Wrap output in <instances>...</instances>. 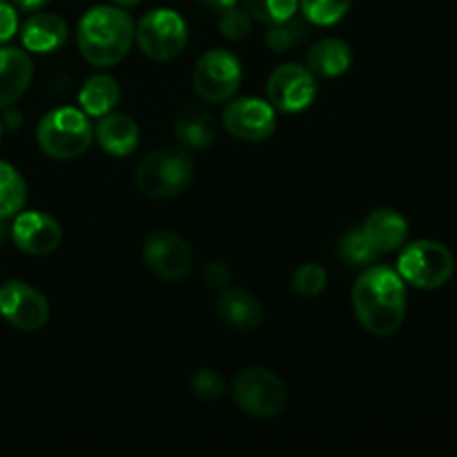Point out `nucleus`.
Instances as JSON below:
<instances>
[{
	"label": "nucleus",
	"mask_w": 457,
	"mask_h": 457,
	"mask_svg": "<svg viewBox=\"0 0 457 457\" xmlns=\"http://www.w3.org/2000/svg\"><path fill=\"white\" fill-rule=\"evenodd\" d=\"M353 311L366 333L391 337L406 320V286L400 272L388 266H369L351 293Z\"/></svg>",
	"instance_id": "obj_1"
},
{
	"label": "nucleus",
	"mask_w": 457,
	"mask_h": 457,
	"mask_svg": "<svg viewBox=\"0 0 457 457\" xmlns=\"http://www.w3.org/2000/svg\"><path fill=\"white\" fill-rule=\"evenodd\" d=\"M132 16L119 4H96L79 21L76 43L85 61L94 67H114L134 45Z\"/></svg>",
	"instance_id": "obj_2"
},
{
	"label": "nucleus",
	"mask_w": 457,
	"mask_h": 457,
	"mask_svg": "<svg viewBox=\"0 0 457 457\" xmlns=\"http://www.w3.org/2000/svg\"><path fill=\"white\" fill-rule=\"evenodd\" d=\"M36 141L49 159H79L92 145L94 125L79 107H56L40 119Z\"/></svg>",
	"instance_id": "obj_3"
},
{
	"label": "nucleus",
	"mask_w": 457,
	"mask_h": 457,
	"mask_svg": "<svg viewBox=\"0 0 457 457\" xmlns=\"http://www.w3.org/2000/svg\"><path fill=\"white\" fill-rule=\"evenodd\" d=\"M195 177V161L186 147H161L138 163L137 186L152 199H172L187 190Z\"/></svg>",
	"instance_id": "obj_4"
},
{
	"label": "nucleus",
	"mask_w": 457,
	"mask_h": 457,
	"mask_svg": "<svg viewBox=\"0 0 457 457\" xmlns=\"http://www.w3.org/2000/svg\"><path fill=\"white\" fill-rule=\"evenodd\" d=\"M455 270L453 254L440 241L420 239L406 245L397 262V272L404 284L420 290L442 288L451 281Z\"/></svg>",
	"instance_id": "obj_5"
},
{
	"label": "nucleus",
	"mask_w": 457,
	"mask_h": 457,
	"mask_svg": "<svg viewBox=\"0 0 457 457\" xmlns=\"http://www.w3.org/2000/svg\"><path fill=\"white\" fill-rule=\"evenodd\" d=\"M230 393L237 409L257 420L277 418L288 402V393L281 378L262 366L241 370L232 382Z\"/></svg>",
	"instance_id": "obj_6"
},
{
	"label": "nucleus",
	"mask_w": 457,
	"mask_h": 457,
	"mask_svg": "<svg viewBox=\"0 0 457 457\" xmlns=\"http://www.w3.org/2000/svg\"><path fill=\"white\" fill-rule=\"evenodd\" d=\"M134 40L152 61H172L186 49L187 25L181 13L174 9H152L138 21Z\"/></svg>",
	"instance_id": "obj_7"
},
{
	"label": "nucleus",
	"mask_w": 457,
	"mask_h": 457,
	"mask_svg": "<svg viewBox=\"0 0 457 457\" xmlns=\"http://www.w3.org/2000/svg\"><path fill=\"white\" fill-rule=\"evenodd\" d=\"M244 70L239 58L228 49H210L196 61L192 85L196 94L208 103L230 101L241 87Z\"/></svg>",
	"instance_id": "obj_8"
},
{
	"label": "nucleus",
	"mask_w": 457,
	"mask_h": 457,
	"mask_svg": "<svg viewBox=\"0 0 457 457\" xmlns=\"http://www.w3.org/2000/svg\"><path fill=\"white\" fill-rule=\"evenodd\" d=\"M270 105L284 114H299L308 110L317 96V80L308 67L284 62L270 74L266 85Z\"/></svg>",
	"instance_id": "obj_9"
},
{
	"label": "nucleus",
	"mask_w": 457,
	"mask_h": 457,
	"mask_svg": "<svg viewBox=\"0 0 457 457\" xmlns=\"http://www.w3.org/2000/svg\"><path fill=\"white\" fill-rule=\"evenodd\" d=\"M143 259L154 277L168 284H177L187 277L192 268V250L187 241L174 230H156L143 245Z\"/></svg>",
	"instance_id": "obj_10"
},
{
	"label": "nucleus",
	"mask_w": 457,
	"mask_h": 457,
	"mask_svg": "<svg viewBox=\"0 0 457 457\" xmlns=\"http://www.w3.org/2000/svg\"><path fill=\"white\" fill-rule=\"evenodd\" d=\"M223 128L239 141H266L277 128V110L270 101L259 96H241L226 105L221 114Z\"/></svg>",
	"instance_id": "obj_11"
},
{
	"label": "nucleus",
	"mask_w": 457,
	"mask_h": 457,
	"mask_svg": "<svg viewBox=\"0 0 457 457\" xmlns=\"http://www.w3.org/2000/svg\"><path fill=\"white\" fill-rule=\"evenodd\" d=\"M49 302L40 290L25 281H7L0 286V317L18 330H40L49 321Z\"/></svg>",
	"instance_id": "obj_12"
},
{
	"label": "nucleus",
	"mask_w": 457,
	"mask_h": 457,
	"mask_svg": "<svg viewBox=\"0 0 457 457\" xmlns=\"http://www.w3.org/2000/svg\"><path fill=\"white\" fill-rule=\"evenodd\" d=\"M9 235L21 253L45 257L61 245L62 228L52 214L38 212V210H27V212L21 210L13 219Z\"/></svg>",
	"instance_id": "obj_13"
},
{
	"label": "nucleus",
	"mask_w": 457,
	"mask_h": 457,
	"mask_svg": "<svg viewBox=\"0 0 457 457\" xmlns=\"http://www.w3.org/2000/svg\"><path fill=\"white\" fill-rule=\"evenodd\" d=\"M217 315L235 333H254L263 324V306L244 288L223 290L217 299Z\"/></svg>",
	"instance_id": "obj_14"
},
{
	"label": "nucleus",
	"mask_w": 457,
	"mask_h": 457,
	"mask_svg": "<svg viewBox=\"0 0 457 457\" xmlns=\"http://www.w3.org/2000/svg\"><path fill=\"white\" fill-rule=\"evenodd\" d=\"M34 62L18 47H0V110L12 107L29 87Z\"/></svg>",
	"instance_id": "obj_15"
},
{
	"label": "nucleus",
	"mask_w": 457,
	"mask_h": 457,
	"mask_svg": "<svg viewBox=\"0 0 457 457\" xmlns=\"http://www.w3.org/2000/svg\"><path fill=\"white\" fill-rule=\"evenodd\" d=\"M22 47L34 54H49L62 47L67 40V22L58 13L38 12L21 27Z\"/></svg>",
	"instance_id": "obj_16"
},
{
	"label": "nucleus",
	"mask_w": 457,
	"mask_h": 457,
	"mask_svg": "<svg viewBox=\"0 0 457 457\" xmlns=\"http://www.w3.org/2000/svg\"><path fill=\"white\" fill-rule=\"evenodd\" d=\"M98 145L112 156H129L141 143V129L128 114H105L94 128Z\"/></svg>",
	"instance_id": "obj_17"
},
{
	"label": "nucleus",
	"mask_w": 457,
	"mask_h": 457,
	"mask_svg": "<svg viewBox=\"0 0 457 457\" xmlns=\"http://www.w3.org/2000/svg\"><path fill=\"white\" fill-rule=\"evenodd\" d=\"M361 230L369 235L379 254L400 250L409 239V221L393 208L373 210L361 223Z\"/></svg>",
	"instance_id": "obj_18"
},
{
	"label": "nucleus",
	"mask_w": 457,
	"mask_h": 457,
	"mask_svg": "<svg viewBox=\"0 0 457 457\" xmlns=\"http://www.w3.org/2000/svg\"><path fill=\"white\" fill-rule=\"evenodd\" d=\"M174 134L186 150H205L217 138V120L205 107L187 105L174 120Z\"/></svg>",
	"instance_id": "obj_19"
},
{
	"label": "nucleus",
	"mask_w": 457,
	"mask_h": 457,
	"mask_svg": "<svg viewBox=\"0 0 457 457\" xmlns=\"http://www.w3.org/2000/svg\"><path fill=\"white\" fill-rule=\"evenodd\" d=\"M353 49L342 38H321L308 49L306 67L312 74H320L324 79H335L351 70Z\"/></svg>",
	"instance_id": "obj_20"
},
{
	"label": "nucleus",
	"mask_w": 457,
	"mask_h": 457,
	"mask_svg": "<svg viewBox=\"0 0 457 457\" xmlns=\"http://www.w3.org/2000/svg\"><path fill=\"white\" fill-rule=\"evenodd\" d=\"M119 83L107 74H96L92 79H87L79 92L80 110L87 116H94V119H101V116L110 114L116 107V103H119Z\"/></svg>",
	"instance_id": "obj_21"
},
{
	"label": "nucleus",
	"mask_w": 457,
	"mask_h": 457,
	"mask_svg": "<svg viewBox=\"0 0 457 457\" xmlns=\"http://www.w3.org/2000/svg\"><path fill=\"white\" fill-rule=\"evenodd\" d=\"M27 183L13 165L0 161V219H12L25 208Z\"/></svg>",
	"instance_id": "obj_22"
},
{
	"label": "nucleus",
	"mask_w": 457,
	"mask_h": 457,
	"mask_svg": "<svg viewBox=\"0 0 457 457\" xmlns=\"http://www.w3.org/2000/svg\"><path fill=\"white\" fill-rule=\"evenodd\" d=\"M339 257H342L346 266L369 268L379 257V250L375 248L369 235L360 228V230H351L342 237V241H339Z\"/></svg>",
	"instance_id": "obj_23"
},
{
	"label": "nucleus",
	"mask_w": 457,
	"mask_h": 457,
	"mask_svg": "<svg viewBox=\"0 0 457 457\" xmlns=\"http://www.w3.org/2000/svg\"><path fill=\"white\" fill-rule=\"evenodd\" d=\"M351 7L353 0H299L302 16L317 27L337 25Z\"/></svg>",
	"instance_id": "obj_24"
},
{
	"label": "nucleus",
	"mask_w": 457,
	"mask_h": 457,
	"mask_svg": "<svg viewBox=\"0 0 457 457\" xmlns=\"http://www.w3.org/2000/svg\"><path fill=\"white\" fill-rule=\"evenodd\" d=\"M306 36H308L306 22L293 16V18H288V21L268 25L266 43L272 52H288V49L297 47L299 43H303V40H306Z\"/></svg>",
	"instance_id": "obj_25"
},
{
	"label": "nucleus",
	"mask_w": 457,
	"mask_h": 457,
	"mask_svg": "<svg viewBox=\"0 0 457 457\" xmlns=\"http://www.w3.org/2000/svg\"><path fill=\"white\" fill-rule=\"evenodd\" d=\"M244 7L254 21L263 25H275L297 13L299 0H244Z\"/></svg>",
	"instance_id": "obj_26"
},
{
	"label": "nucleus",
	"mask_w": 457,
	"mask_h": 457,
	"mask_svg": "<svg viewBox=\"0 0 457 457\" xmlns=\"http://www.w3.org/2000/svg\"><path fill=\"white\" fill-rule=\"evenodd\" d=\"M326 284H328V275L317 263H303L293 275V290L299 297H317L324 293Z\"/></svg>",
	"instance_id": "obj_27"
},
{
	"label": "nucleus",
	"mask_w": 457,
	"mask_h": 457,
	"mask_svg": "<svg viewBox=\"0 0 457 457\" xmlns=\"http://www.w3.org/2000/svg\"><path fill=\"white\" fill-rule=\"evenodd\" d=\"M250 13L241 7H228L223 12H219V31H221L223 38L228 40H244L250 36L253 29V21H250Z\"/></svg>",
	"instance_id": "obj_28"
},
{
	"label": "nucleus",
	"mask_w": 457,
	"mask_h": 457,
	"mask_svg": "<svg viewBox=\"0 0 457 457\" xmlns=\"http://www.w3.org/2000/svg\"><path fill=\"white\" fill-rule=\"evenodd\" d=\"M190 391L195 393L199 400H219L226 393V382L221 379V375L212 369H199L190 379Z\"/></svg>",
	"instance_id": "obj_29"
},
{
	"label": "nucleus",
	"mask_w": 457,
	"mask_h": 457,
	"mask_svg": "<svg viewBox=\"0 0 457 457\" xmlns=\"http://www.w3.org/2000/svg\"><path fill=\"white\" fill-rule=\"evenodd\" d=\"M18 29H21V25H18L16 4L0 0V45L9 43L18 34Z\"/></svg>",
	"instance_id": "obj_30"
},
{
	"label": "nucleus",
	"mask_w": 457,
	"mask_h": 457,
	"mask_svg": "<svg viewBox=\"0 0 457 457\" xmlns=\"http://www.w3.org/2000/svg\"><path fill=\"white\" fill-rule=\"evenodd\" d=\"M228 281H230V268L219 259H214L204 268V284L210 288H223Z\"/></svg>",
	"instance_id": "obj_31"
},
{
	"label": "nucleus",
	"mask_w": 457,
	"mask_h": 457,
	"mask_svg": "<svg viewBox=\"0 0 457 457\" xmlns=\"http://www.w3.org/2000/svg\"><path fill=\"white\" fill-rule=\"evenodd\" d=\"M13 4L22 12H40L43 7H47L49 0H13Z\"/></svg>",
	"instance_id": "obj_32"
},
{
	"label": "nucleus",
	"mask_w": 457,
	"mask_h": 457,
	"mask_svg": "<svg viewBox=\"0 0 457 457\" xmlns=\"http://www.w3.org/2000/svg\"><path fill=\"white\" fill-rule=\"evenodd\" d=\"M196 3H201L204 7H208V9H214V12H223V9H228V7H235L239 0H196Z\"/></svg>",
	"instance_id": "obj_33"
},
{
	"label": "nucleus",
	"mask_w": 457,
	"mask_h": 457,
	"mask_svg": "<svg viewBox=\"0 0 457 457\" xmlns=\"http://www.w3.org/2000/svg\"><path fill=\"white\" fill-rule=\"evenodd\" d=\"M18 123H21V114H18V112H4V125L18 128Z\"/></svg>",
	"instance_id": "obj_34"
},
{
	"label": "nucleus",
	"mask_w": 457,
	"mask_h": 457,
	"mask_svg": "<svg viewBox=\"0 0 457 457\" xmlns=\"http://www.w3.org/2000/svg\"><path fill=\"white\" fill-rule=\"evenodd\" d=\"M112 3L119 4V7H123V9H129V7H137L141 0H112Z\"/></svg>",
	"instance_id": "obj_35"
},
{
	"label": "nucleus",
	"mask_w": 457,
	"mask_h": 457,
	"mask_svg": "<svg viewBox=\"0 0 457 457\" xmlns=\"http://www.w3.org/2000/svg\"><path fill=\"white\" fill-rule=\"evenodd\" d=\"M4 219H0V244H3V241L4 239H7V235H9V232H7V228H4Z\"/></svg>",
	"instance_id": "obj_36"
},
{
	"label": "nucleus",
	"mask_w": 457,
	"mask_h": 457,
	"mask_svg": "<svg viewBox=\"0 0 457 457\" xmlns=\"http://www.w3.org/2000/svg\"><path fill=\"white\" fill-rule=\"evenodd\" d=\"M0 137H3V123H0Z\"/></svg>",
	"instance_id": "obj_37"
}]
</instances>
